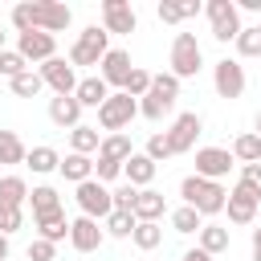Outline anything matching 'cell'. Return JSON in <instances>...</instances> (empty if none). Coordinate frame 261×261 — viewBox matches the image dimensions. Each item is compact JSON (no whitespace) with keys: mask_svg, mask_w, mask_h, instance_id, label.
Segmentation results:
<instances>
[{"mask_svg":"<svg viewBox=\"0 0 261 261\" xmlns=\"http://www.w3.org/2000/svg\"><path fill=\"white\" fill-rule=\"evenodd\" d=\"M135 114H139V98H130L126 90L110 94V98L98 106V122H102V130H110V135H118L122 126H130Z\"/></svg>","mask_w":261,"mask_h":261,"instance_id":"cell-6","label":"cell"},{"mask_svg":"<svg viewBox=\"0 0 261 261\" xmlns=\"http://www.w3.org/2000/svg\"><path fill=\"white\" fill-rule=\"evenodd\" d=\"M102 24H106V33H135L139 16L126 0H102Z\"/></svg>","mask_w":261,"mask_h":261,"instance_id":"cell-14","label":"cell"},{"mask_svg":"<svg viewBox=\"0 0 261 261\" xmlns=\"http://www.w3.org/2000/svg\"><path fill=\"white\" fill-rule=\"evenodd\" d=\"M4 257H8V237L0 232V261H4Z\"/></svg>","mask_w":261,"mask_h":261,"instance_id":"cell-48","label":"cell"},{"mask_svg":"<svg viewBox=\"0 0 261 261\" xmlns=\"http://www.w3.org/2000/svg\"><path fill=\"white\" fill-rule=\"evenodd\" d=\"M98 155H102V159H114V163H126V159L135 155V147H130V139L118 130V135H106V139H102Z\"/></svg>","mask_w":261,"mask_h":261,"instance_id":"cell-27","label":"cell"},{"mask_svg":"<svg viewBox=\"0 0 261 261\" xmlns=\"http://www.w3.org/2000/svg\"><path fill=\"white\" fill-rule=\"evenodd\" d=\"M53 257H57V245H53V241H41V237H37V241L29 245V261H53Z\"/></svg>","mask_w":261,"mask_h":261,"instance_id":"cell-42","label":"cell"},{"mask_svg":"<svg viewBox=\"0 0 261 261\" xmlns=\"http://www.w3.org/2000/svg\"><path fill=\"white\" fill-rule=\"evenodd\" d=\"M110 53V33L98 24H86L82 37L69 49V65H102V57Z\"/></svg>","mask_w":261,"mask_h":261,"instance_id":"cell-4","label":"cell"},{"mask_svg":"<svg viewBox=\"0 0 261 261\" xmlns=\"http://www.w3.org/2000/svg\"><path fill=\"white\" fill-rule=\"evenodd\" d=\"M94 175H98V184H106V179L122 175V163H114V159H102V155H98V163H94Z\"/></svg>","mask_w":261,"mask_h":261,"instance_id":"cell-43","label":"cell"},{"mask_svg":"<svg viewBox=\"0 0 261 261\" xmlns=\"http://www.w3.org/2000/svg\"><path fill=\"white\" fill-rule=\"evenodd\" d=\"M135 196H139V188L122 184V188L114 192V212H135Z\"/></svg>","mask_w":261,"mask_h":261,"instance_id":"cell-41","label":"cell"},{"mask_svg":"<svg viewBox=\"0 0 261 261\" xmlns=\"http://www.w3.org/2000/svg\"><path fill=\"white\" fill-rule=\"evenodd\" d=\"M200 249H204L208 257L224 253V249H228V228H224V224H204V228H200Z\"/></svg>","mask_w":261,"mask_h":261,"instance_id":"cell-29","label":"cell"},{"mask_svg":"<svg viewBox=\"0 0 261 261\" xmlns=\"http://www.w3.org/2000/svg\"><path fill=\"white\" fill-rule=\"evenodd\" d=\"M16 53L24 57V61H49V57H57V41H53V33H41V29H33V33H20L16 37Z\"/></svg>","mask_w":261,"mask_h":261,"instance_id":"cell-9","label":"cell"},{"mask_svg":"<svg viewBox=\"0 0 261 261\" xmlns=\"http://www.w3.org/2000/svg\"><path fill=\"white\" fill-rule=\"evenodd\" d=\"M228 167H232V151H224V147H200L196 151V175L200 179H224L228 175Z\"/></svg>","mask_w":261,"mask_h":261,"instance_id":"cell-11","label":"cell"},{"mask_svg":"<svg viewBox=\"0 0 261 261\" xmlns=\"http://www.w3.org/2000/svg\"><path fill=\"white\" fill-rule=\"evenodd\" d=\"M175 98H179V77H175V73H155L151 90H147L143 102H139V114L151 118V122H159L163 114H171Z\"/></svg>","mask_w":261,"mask_h":261,"instance_id":"cell-3","label":"cell"},{"mask_svg":"<svg viewBox=\"0 0 261 261\" xmlns=\"http://www.w3.org/2000/svg\"><path fill=\"white\" fill-rule=\"evenodd\" d=\"M200 114H179L175 122H171V130H167V143H171V151L175 155H184V151H192L196 147V135H200Z\"/></svg>","mask_w":261,"mask_h":261,"instance_id":"cell-15","label":"cell"},{"mask_svg":"<svg viewBox=\"0 0 261 261\" xmlns=\"http://www.w3.org/2000/svg\"><path fill=\"white\" fill-rule=\"evenodd\" d=\"M37 73L45 77V86H49L53 94H73V90H77V73H73V65H69L65 57H49Z\"/></svg>","mask_w":261,"mask_h":261,"instance_id":"cell-12","label":"cell"},{"mask_svg":"<svg viewBox=\"0 0 261 261\" xmlns=\"http://www.w3.org/2000/svg\"><path fill=\"white\" fill-rule=\"evenodd\" d=\"M232 159H241V167H245V163H261V135H257V130L237 135V139H232Z\"/></svg>","mask_w":261,"mask_h":261,"instance_id":"cell-25","label":"cell"},{"mask_svg":"<svg viewBox=\"0 0 261 261\" xmlns=\"http://www.w3.org/2000/svg\"><path fill=\"white\" fill-rule=\"evenodd\" d=\"M65 179H73V184H86V179H94V159L90 155H77V151H69L65 159H61V167H57Z\"/></svg>","mask_w":261,"mask_h":261,"instance_id":"cell-24","label":"cell"},{"mask_svg":"<svg viewBox=\"0 0 261 261\" xmlns=\"http://www.w3.org/2000/svg\"><path fill=\"white\" fill-rule=\"evenodd\" d=\"M179 196H184V204L196 208L200 216H216V212H224V204H228V192H224L216 179H200V175H188V179L179 184Z\"/></svg>","mask_w":261,"mask_h":261,"instance_id":"cell-2","label":"cell"},{"mask_svg":"<svg viewBox=\"0 0 261 261\" xmlns=\"http://www.w3.org/2000/svg\"><path fill=\"white\" fill-rule=\"evenodd\" d=\"M20 224H24V208H16V212H4V216H0V232H4V237H12Z\"/></svg>","mask_w":261,"mask_h":261,"instance_id":"cell-45","label":"cell"},{"mask_svg":"<svg viewBox=\"0 0 261 261\" xmlns=\"http://www.w3.org/2000/svg\"><path fill=\"white\" fill-rule=\"evenodd\" d=\"M224 208H228V220H232V224H253V220H257V208H261V196L249 192L245 184H237V188L228 192V204H224Z\"/></svg>","mask_w":261,"mask_h":261,"instance_id":"cell-13","label":"cell"},{"mask_svg":"<svg viewBox=\"0 0 261 261\" xmlns=\"http://www.w3.org/2000/svg\"><path fill=\"white\" fill-rule=\"evenodd\" d=\"M130 53L126 49H110L106 57H102V82L106 86H126V77H130Z\"/></svg>","mask_w":261,"mask_h":261,"instance_id":"cell-17","label":"cell"},{"mask_svg":"<svg viewBox=\"0 0 261 261\" xmlns=\"http://www.w3.org/2000/svg\"><path fill=\"white\" fill-rule=\"evenodd\" d=\"M69 224H73V220H65V212H53V216L37 220V237L57 245V241H65V237H69Z\"/></svg>","mask_w":261,"mask_h":261,"instance_id":"cell-28","label":"cell"},{"mask_svg":"<svg viewBox=\"0 0 261 261\" xmlns=\"http://www.w3.org/2000/svg\"><path fill=\"white\" fill-rule=\"evenodd\" d=\"M237 53H241V57H261V24L241 29V37H237Z\"/></svg>","mask_w":261,"mask_h":261,"instance_id":"cell-37","label":"cell"},{"mask_svg":"<svg viewBox=\"0 0 261 261\" xmlns=\"http://www.w3.org/2000/svg\"><path fill=\"white\" fill-rule=\"evenodd\" d=\"M8 86H12V94H16V98H37V94L45 90V77H41V73H33V69H24V73H20V77H12Z\"/></svg>","mask_w":261,"mask_h":261,"instance_id":"cell-33","label":"cell"},{"mask_svg":"<svg viewBox=\"0 0 261 261\" xmlns=\"http://www.w3.org/2000/svg\"><path fill=\"white\" fill-rule=\"evenodd\" d=\"M171 155H175V151H171V143H167V130L147 139V159H155V163H159V159H171Z\"/></svg>","mask_w":261,"mask_h":261,"instance_id":"cell-40","label":"cell"},{"mask_svg":"<svg viewBox=\"0 0 261 261\" xmlns=\"http://www.w3.org/2000/svg\"><path fill=\"white\" fill-rule=\"evenodd\" d=\"M24 159H29V151L16 139V130H0V163H24Z\"/></svg>","mask_w":261,"mask_h":261,"instance_id":"cell-32","label":"cell"},{"mask_svg":"<svg viewBox=\"0 0 261 261\" xmlns=\"http://www.w3.org/2000/svg\"><path fill=\"white\" fill-rule=\"evenodd\" d=\"M29 204H33V220H45V216H53V212H61V196H57V188H49V184H41V188H33V196H29Z\"/></svg>","mask_w":261,"mask_h":261,"instance_id":"cell-22","label":"cell"},{"mask_svg":"<svg viewBox=\"0 0 261 261\" xmlns=\"http://www.w3.org/2000/svg\"><path fill=\"white\" fill-rule=\"evenodd\" d=\"M135 212H110L106 216V232L110 237H118V241H126V237H135Z\"/></svg>","mask_w":261,"mask_h":261,"instance_id":"cell-35","label":"cell"},{"mask_svg":"<svg viewBox=\"0 0 261 261\" xmlns=\"http://www.w3.org/2000/svg\"><path fill=\"white\" fill-rule=\"evenodd\" d=\"M151 82H155V73H147V69H139V65H135V69H130V77H126V86H122V90H126V94H130V98H143V94H147V90H151Z\"/></svg>","mask_w":261,"mask_h":261,"instance_id":"cell-38","label":"cell"},{"mask_svg":"<svg viewBox=\"0 0 261 261\" xmlns=\"http://www.w3.org/2000/svg\"><path fill=\"white\" fill-rule=\"evenodd\" d=\"M204 12H208V24H212V37L220 45H228V41L241 37V12H237L232 0H208Z\"/></svg>","mask_w":261,"mask_h":261,"instance_id":"cell-7","label":"cell"},{"mask_svg":"<svg viewBox=\"0 0 261 261\" xmlns=\"http://www.w3.org/2000/svg\"><path fill=\"white\" fill-rule=\"evenodd\" d=\"M257 135H261V110H257Z\"/></svg>","mask_w":261,"mask_h":261,"instance_id":"cell-49","label":"cell"},{"mask_svg":"<svg viewBox=\"0 0 261 261\" xmlns=\"http://www.w3.org/2000/svg\"><path fill=\"white\" fill-rule=\"evenodd\" d=\"M130 241H135L139 249H147V253H151V249H159V241H163V228H159L155 220H139V224H135V237H130Z\"/></svg>","mask_w":261,"mask_h":261,"instance_id":"cell-34","label":"cell"},{"mask_svg":"<svg viewBox=\"0 0 261 261\" xmlns=\"http://www.w3.org/2000/svg\"><path fill=\"white\" fill-rule=\"evenodd\" d=\"M0 53H4V33H0Z\"/></svg>","mask_w":261,"mask_h":261,"instance_id":"cell-50","label":"cell"},{"mask_svg":"<svg viewBox=\"0 0 261 261\" xmlns=\"http://www.w3.org/2000/svg\"><path fill=\"white\" fill-rule=\"evenodd\" d=\"M49 118L57 122V126H82L77 118H82V102L73 98V94H57V98H49Z\"/></svg>","mask_w":261,"mask_h":261,"instance_id":"cell-18","label":"cell"},{"mask_svg":"<svg viewBox=\"0 0 261 261\" xmlns=\"http://www.w3.org/2000/svg\"><path fill=\"white\" fill-rule=\"evenodd\" d=\"M241 184L261 196V163H245V167H241Z\"/></svg>","mask_w":261,"mask_h":261,"instance_id":"cell-44","label":"cell"},{"mask_svg":"<svg viewBox=\"0 0 261 261\" xmlns=\"http://www.w3.org/2000/svg\"><path fill=\"white\" fill-rule=\"evenodd\" d=\"M24 200H29V184L20 175H0V216L24 208Z\"/></svg>","mask_w":261,"mask_h":261,"instance_id":"cell-19","label":"cell"},{"mask_svg":"<svg viewBox=\"0 0 261 261\" xmlns=\"http://www.w3.org/2000/svg\"><path fill=\"white\" fill-rule=\"evenodd\" d=\"M73 200H77L82 216H94V220H106V216L114 212V192H110L106 184H98V179H86V184H77Z\"/></svg>","mask_w":261,"mask_h":261,"instance_id":"cell-8","label":"cell"},{"mask_svg":"<svg viewBox=\"0 0 261 261\" xmlns=\"http://www.w3.org/2000/svg\"><path fill=\"white\" fill-rule=\"evenodd\" d=\"M212 86H216V94H220V98H241V94H245V65H241V61H232V57L216 61Z\"/></svg>","mask_w":261,"mask_h":261,"instance_id":"cell-10","label":"cell"},{"mask_svg":"<svg viewBox=\"0 0 261 261\" xmlns=\"http://www.w3.org/2000/svg\"><path fill=\"white\" fill-rule=\"evenodd\" d=\"M69 20H73L69 4L37 0V4H16V8H12V24H16L20 33H33V29H41V33H61V29H69Z\"/></svg>","mask_w":261,"mask_h":261,"instance_id":"cell-1","label":"cell"},{"mask_svg":"<svg viewBox=\"0 0 261 261\" xmlns=\"http://www.w3.org/2000/svg\"><path fill=\"white\" fill-rule=\"evenodd\" d=\"M122 175L130 188H147L155 179V159H147V151H135L126 163H122Z\"/></svg>","mask_w":261,"mask_h":261,"instance_id":"cell-20","label":"cell"},{"mask_svg":"<svg viewBox=\"0 0 261 261\" xmlns=\"http://www.w3.org/2000/svg\"><path fill=\"white\" fill-rule=\"evenodd\" d=\"M171 228H175V232H200L204 224H200V212H196V208L179 204V208L171 212Z\"/></svg>","mask_w":261,"mask_h":261,"instance_id":"cell-36","label":"cell"},{"mask_svg":"<svg viewBox=\"0 0 261 261\" xmlns=\"http://www.w3.org/2000/svg\"><path fill=\"white\" fill-rule=\"evenodd\" d=\"M163 192H155V188H139V196H135V220H159L163 216Z\"/></svg>","mask_w":261,"mask_h":261,"instance_id":"cell-23","label":"cell"},{"mask_svg":"<svg viewBox=\"0 0 261 261\" xmlns=\"http://www.w3.org/2000/svg\"><path fill=\"white\" fill-rule=\"evenodd\" d=\"M24 69H29V61H24L16 49H4V53H0V73H4L8 82H12V77H20Z\"/></svg>","mask_w":261,"mask_h":261,"instance_id":"cell-39","label":"cell"},{"mask_svg":"<svg viewBox=\"0 0 261 261\" xmlns=\"http://www.w3.org/2000/svg\"><path fill=\"white\" fill-rule=\"evenodd\" d=\"M155 12H159V20H163V24H179V20L196 16V12H200V4H196V0H163Z\"/></svg>","mask_w":261,"mask_h":261,"instance_id":"cell-26","label":"cell"},{"mask_svg":"<svg viewBox=\"0 0 261 261\" xmlns=\"http://www.w3.org/2000/svg\"><path fill=\"white\" fill-rule=\"evenodd\" d=\"M24 163H29V167H33L37 175H45V171H57V167H61V155H57L53 147H33Z\"/></svg>","mask_w":261,"mask_h":261,"instance_id":"cell-31","label":"cell"},{"mask_svg":"<svg viewBox=\"0 0 261 261\" xmlns=\"http://www.w3.org/2000/svg\"><path fill=\"white\" fill-rule=\"evenodd\" d=\"M73 98H77L82 106H102V102L110 98V86L102 82V73H94V77H82V82H77Z\"/></svg>","mask_w":261,"mask_h":261,"instance_id":"cell-21","label":"cell"},{"mask_svg":"<svg viewBox=\"0 0 261 261\" xmlns=\"http://www.w3.org/2000/svg\"><path fill=\"white\" fill-rule=\"evenodd\" d=\"M200 65H204V53H200L196 33H175V41H171V73L184 82V77H196Z\"/></svg>","mask_w":261,"mask_h":261,"instance_id":"cell-5","label":"cell"},{"mask_svg":"<svg viewBox=\"0 0 261 261\" xmlns=\"http://www.w3.org/2000/svg\"><path fill=\"white\" fill-rule=\"evenodd\" d=\"M184 261H212V257H208L204 249H188V253H184Z\"/></svg>","mask_w":261,"mask_h":261,"instance_id":"cell-46","label":"cell"},{"mask_svg":"<svg viewBox=\"0 0 261 261\" xmlns=\"http://www.w3.org/2000/svg\"><path fill=\"white\" fill-rule=\"evenodd\" d=\"M253 261H261V228H253Z\"/></svg>","mask_w":261,"mask_h":261,"instance_id":"cell-47","label":"cell"},{"mask_svg":"<svg viewBox=\"0 0 261 261\" xmlns=\"http://www.w3.org/2000/svg\"><path fill=\"white\" fill-rule=\"evenodd\" d=\"M69 147H73L77 155H90V151H98V147H102V139H98V126H73V130H69Z\"/></svg>","mask_w":261,"mask_h":261,"instance_id":"cell-30","label":"cell"},{"mask_svg":"<svg viewBox=\"0 0 261 261\" xmlns=\"http://www.w3.org/2000/svg\"><path fill=\"white\" fill-rule=\"evenodd\" d=\"M102 237H106V228H98L94 216H77V220L69 224V245H73L77 253H94V249L102 245Z\"/></svg>","mask_w":261,"mask_h":261,"instance_id":"cell-16","label":"cell"}]
</instances>
